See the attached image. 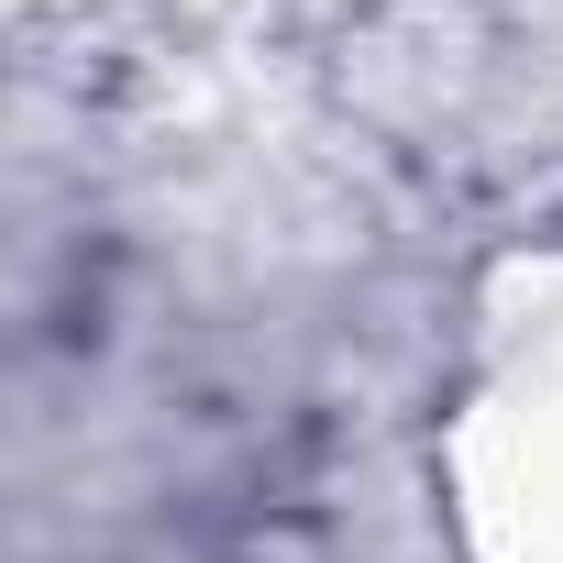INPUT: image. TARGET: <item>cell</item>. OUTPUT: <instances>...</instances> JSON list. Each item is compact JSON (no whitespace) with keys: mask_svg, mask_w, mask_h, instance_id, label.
Listing matches in <instances>:
<instances>
[{"mask_svg":"<svg viewBox=\"0 0 563 563\" xmlns=\"http://www.w3.org/2000/svg\"><path fill=\"white\" fill-rule=\"evenodd\" d=\"M254 563H332V552H321V541H299V530H276V541H265Z\"/></svg>","mask_w":563,"mask_h":563,"instance_id":"cell-1","label":"cell"}]
</instances>
